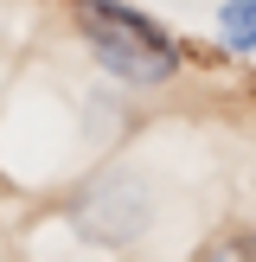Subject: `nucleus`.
<instances>
[{
	"instance_id": "1",
	"label": "nucleus",
	"mask_w": 256,
	"mask_h": 262,
	"mask_svg": "<svg viewBox=\"0 0 256 262\" xmlns=\"http://www.w3.org/2000/svg\"><path fill=\"white\" fill-rule=\"evenodd\" d=\"M71 19H77V38L90 45V58L128 90H160L186 71V45L128 0H71Z\"/></svg>"
},
{
	"instance_id": "2",
	"label": "nucleus",
	"mask_w": 256,
	"mask_h": 262,
	"mask_svg": "<svg viewBox=\"0 0 256 262\" xmlns=\"http://www.w3.org/2000/svg\"><path fill=\"white\" fill-rule=\"evenodd\" d=\"M218 38L230 51H256V0H224L218 13Z\"/></svg>"
},
{
	"instance_id": "3",
	"label": "nucleus",
	"mask_w": 256,
	"mask_h": 262,
	"mask_svg": "<svg viewBox=\"0 0 256 262\" xmlns=\"http://www.w3.org/2000/svg\"><path fill=\"white\" fill-rule=\"evenodd\" d=\"M199 262H256V230H230V237H211Z\"/></svg>"
}]
</instances>
